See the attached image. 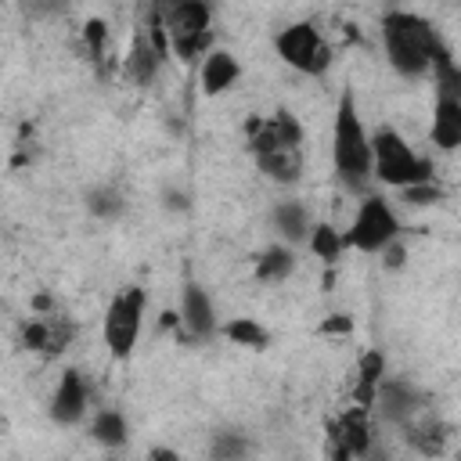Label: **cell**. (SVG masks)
Returning <instances> with one entry per match:
<instances>
[{
    "label": "cell",
    "instance_id": "1",
    "mask_svg": "<svg viewBox=\"0 0 461 461\" xmlns=\"http://www.w3.org/2000/svg\"><path fill=\"white\" fill-rule=\"evenodd\" d=\"M382 43H385L389 65L407 79L425 76L432 68V61L447 50V43L432 29V22L414 11H403V7H393L382 14Z\"/></svg>",
    "mask_w": 461,
    "mask_h": 461
},
{
    "label": "cell",
    "instance_id": "2",
    "mask_svg": "<svg viewBox=\"0 0 461 461\" xmlns=\"http://www.w3.org/2000/svg\"><path fill=\"white\" fill-rule=\"evenodd\" d=\"M331 162H335V173L349 187H360L371 176V140H367V130L360 122V112H357V101H353L349 86L339 94V108H335Z\"/></svg>",
    "mask_w": 461,
    "mask_h": 461
},
{
    "label": "cell",
    "instance_id": "3",
    "mask_svg": "<svg viewBox=\"0 0 461 461\" xmlns=\"http://www.w3.org/2000/svg\"><path fill=\"white\" fill-rule=\"evenodd\" d=\"M371 140V173L389 184V187H414V184H429L432 180V162L425 155H418L396 130L382 126L375 130Z\"/></svg>",
    "mask_w": 461,
    "mask_h": 461
},
{
    "label": "cell",
    "instance_id": "4",
    "mask_svg": "<svg viewBox=\"0 0 461 461\" xmlns=\"http://www.w3.org/2000/svg\"><path fill=\"white\" fill-rule=\"evenodd\" d=\"M162 11V25H166V40L169 50L180 61H194L198 54H205V47L212 43V7L202 0H180V4H158Z\"/></svg>",
    "mask_w": 461,
    "mask_h": 461
},
{
    "label": "cell",
    "instance_id": "5",
    "mask_svg": "<svg viewBox=\"0 0 461 461\" xmlns=\"http://www.w3.org/2000/svg\"><path fill=\"white\" fill-rule=\"evenodd\" d=\"M274 50L303 76H324L331 68V47L313 22H292L274 36Z\"/></svg>",
    "mask_w": 461,
    "mask_h": 461
},
{
    "label": "cell",
    "instance_id": "6",
    "mask_svg": "<svg viewBox=\"0 0 461 461\" xmlns=\"http://www.w3.org/2000/svg\"><path fill=\"white\" fill-rule=\"evenodd\" d=\"M396 238H400V220H396L389 198H382V194H367V198L360 202V209H357L349 230L342 234V241H346L349 249H360V252H367V256L382 252V249H385L389 241H396Z\"/></svg>",
    "mask_w": 461,
    "mask_h": 461
},
{
    "label": "cell",
    "instance_id": "7",
    "mask_svg": "<svg viewBox=\"0 0 461 461\" xmlns=\"http://www.w3.org/2000/svg\"><path fill=\"white\" fill-rule=\"evenodd\" d=\"M144 306H148V292L144 288H126L119 292L108 310H104V346L115 360H126L137 346L140 335V321H144Z\"/></svg>",
    "mask_w": 461,
    "mask_h": 461
},
{
    "label": "cell",
    "instance_id": "8",
    "mask_svg": "<svg viewBox=\"0 0 461 461\" xmlns=\"http://www.w3.org/2000/svg\"><path fill=\"white\" fill-rule=\"evenodd\" d=\"M86 396H90V389H86L83 375H79L76 367H68V371L61 375L58 389H54L50 418H54L58 425H76V421L86 414Z\"/></svg>",
    "mask_w": 461,
    "mask_h": 461
},
{
    "label": "cell",
    "instance_id": "9",
    "mask_svg": "<svg viewBox=\"0 0 461 461\" xmlns=\"http://www.w3.org/2000/svg\"><path fill=\"white\" fill-rule=\"evenodd\" d=\"M375 403H378V414L385 421H396V425H407L418 411H421V393L407 382H378L375 389Z\"/></svg>",
    "mask_w": 461,
    "mask_h": 461
},
{
    "label": "cell",
    "instance_id": "10",
    "mask_svg": "<svg viewBox=\"0 0 461 461\" xmlns=\"http://www.w3.org/2000/svg\"><path fill=\"white\" fill-rule=\"evenodd\" d=\"M180 324H187V331L194 339H209L216 331V310H212V299L202 285L187 281L184 285V299H180Z\"/></svg>",
    "mask_w": 461,
    "mask_h": 461
},
{
    "label": "cell",
    "instance_id": "11",
    "mask_svg": "<svg viewBox=\"0 0 461 461\" xmlns=\"http://www.w3.org/2000/svg\"><path fill=\"white\" fill-rule=\"evenodd\" d=\"M238 76H241V65L230 50H209L202 61V94L220 97L238 83Z\"/></svg>",
    "mask_w": 461,
    "mask_h": 461
},
{
    "label": "cell",
    "instance_id": "12",
    "mask_svg": "<svg viewBox=\"0 0 461 461\" xmlns=\"http://www.w3.org/2000/svg\"><path fill=\"white\" fill-rule=\"evenodd\" d=\"M371 421H367V411L364 407H349L339 425H335V443H342L349 450V457H364L371 454Z\"/></svg>",
    "mask_w": 461,
    "mask_h": 461
},
{
    "label": "cell",
    "instance_id": "13",
    "mask_svg": "<svg viewBox=\"0 0 461 461\" xmlns=\"http://www.w3.org/2000/svg\"><path fill=\"white\" fill-rule=\"evenodd\" d=\"M259 173L270 176L274 184H295L303 176V151L299 148H274L263 155H252Z\"/></svg>",
    "mask_w": 461,
    "mask_h": 461
},
{
    "label": "cell",
    "instance_id": "14",
    "mask_svg": "<svg viewBox=\"0 0 461 461\" xmlns=\"http://www.w3.org/2000/svg\"><path fill=\"white\" fill-rule=\"evenodd\" d=\"M432 140L443 151H454L461 144V101L457 97H439L436 115H432Z\"/></svg>",
    "mask_w": 461,
    "mask_h": 461
},
{
    "label": "cell",
    "instance_id": "15",
    "mask_svg": "<svg viewBox=\"0 0 461 461\" xmlns=\"http://www.w3.org/2000/svg\"><path fill=\"white\" fill-rule=\"evenodd\" d=\"M403 429H407V443H411L418 454H425V457H439L443 447H447V436H450V429H447L443 421H436V418L407 421Z\"/></svg>",
    "mask_w": 461,
    "mask_h": 461
},
{
    "label": "cell",
    "instance_id": "16",
    "mask_svg": "<svg viewBox=\"0 0 461 461\" xmlns=\"http://www.w3.org/2000/svg\"><path fill=\"white\" fill-rule=\"evenodd\" d=\"M382 371H385V357H382L378 349H367V353L360 357L357 389H353V396H357V407L371 411V403H375V389H378V382H382Z\"/></svg>",
    "mask_w": 461,
    "mask_h": 461
},
{
    "label": "cell",
    "instance_id": "17",
    "mask_svg": "<svg viewBox=\"0 0 461 461\" xmlns=\"http://www.w3.org/2000/svg\"><path fill=\"white\" fill-rule=\"evenodd\" d=\"M90 436L101 443V447H126V439H130V425H126V414L122 411H115V407H104V411H97L94 414V421H90Z\"/></svg>",
    "mask_w": 461,
    "mask_h": 461
},
{
    "label": "cell",
    "instance_id": "18",
    "mask_svg": "<svg viewBox=\"0 0 461 461\" xmlns=\"http://www.w3.org/2000/svg\"><path fill=\"white\" fill-rule=\"evenodd\" d=\"M274 227L288 238V241H306V234H310V212H306V205L303 202H277V209H274Z\"/></svg>",
    "mask_w": 461,
    "mask_h": 461
},
{
    "label": "cell",
    "instance_id": "19",
    "mask_svg": "<svg viewBox=\"0 0 461 461\" xmlns=\"http://www.w3.org/2000/svg\"><path fill=\"white\" fill-rule=\"evenodd\" d=\"M158 65H162V58L151 50V43H148V36H144V29H140V32L133 36V50H130V61H126L130 79L140 83V86H148V83L155 79Z\"/></svg>",
    "mask_w": 461,
    "mask_h": 461
},
{
    "label": "cell",
    "instance_id": "20",
    "mask_svg": "<svg viewBox=\"0 0 461 461\" xmlns=\"http://www.w3.org/2000/svg\"><path fill=\"white\" fill-rule=\"evenodd\" d=\"M234 346H245V349H267L270 346V331L252 321V317H230L223 328H220Z\"/></svg>",
    "mask_w": 461,
    "mask_h": 461
},
{
    "label": "cell",
    "instance_id": "21",
    "mask_svg": "<svg viewBox=\"0 0 461 461\" xmlns=\"http://www.w3.org/2000/svg\"><path fill=\"white\" fill-rule=\"evenodd\" d=\"M86 209H90L97 220H115V216H122L126 198H122V191H119L115 184H97V187L86 191Z\"/></svg>",
    "mask_w": 461,
    "mask_h": 461
},
{
    "label": "cell",
    "instance_id": "22",
    "mask_svg": "<svg viewBox=\"0 0 461 461\" xmlns=\"http://www.w3.org/2000/svg\"><path fill=\"white\" fill-rule=\"evenodd\" d=\"M295 267V256L288 245H270L259 259H256V277L259 281H285Z\"/></svg>",
    "mask_w": 461,
    "mask_h": 461
},
{
    "label": "cell",
    "instance_id": "23",
    "mask_svg": "<svg viewBox=\"0 0 461 461\" xmlns=\"http://www.w3.org/2000/svg\"><path fill=\"white\" fill-rule=\"evenodd\" d=\"M306 241H310V249H313V256L317 259H324V263H335L339 256H342V249H346V241H342V234L331 227V223H313L310 227V234H306Z\"/></svg>",
    "mask_w": 461,
    "mask_h": 461
},
{
    "label": "cell",
    "instance_id": "24",
    "mask_svg": "<svg viewBox=\"0 0 461 461\" xmlns=\"http://www.w3.org/2000/svg\"><path fill=\"white\" fill-rule=\"evenodd\" d=\"M209 457L212 461H245L249 457V439L241 432H216Z\"/></svg>",
    "mask_w": 461,
    "mask_h": 461
},
{
    "label": "cell",
    "instance_id": "25",
    "mask_svg": "<svg viewBox=\"0 0 461 461\" xmlns=\"http://www.w3.org/2000/svg\"><path fill=\"white\" fill-rule=\"evenodd\" d=\"M270 122H274V133H277V140H281L285 148H299V144H303V126H299V119H295L288 108H281Z\"/></svg>",
    "mask_w": 461,
    "mask_h": 461
},
{
    "label": "cell",
    "instance_id": "26",
    "mask_svg": "<svg viewBox=\"0 0 461 461\" xmlns=\"http://www.w3.org/2000/svg\"><path fill=\"white\" fill-rule=\"evenodd\" d=\"M83 43L90 50V61H101L104 58V43H108V25L101 18H86L83 25Z\"/></svg>",
    "mask_w": 461,
    "mask_h": 461
},
{
    "label": "cell",
    "instance_id": "27",
    "mask_svg": "<svg viewBox=\"0 0 461 461\" xmlns=\"http://www.w3.org/2000/svg\"><path fill=\"white\" fill-rule=\"evenodd\" d=\"M403 194V202L407 205H414V209H425V205H436V202H443V187L439 184H414V187H403L400 191Z\"/></svg>",
    "mask_w": 461,
    "mask_h": 461
},
{
    "label": "cell",
    "instance_id": "28",
    "mask_svg": "<svg viewBox=\"0 0 461 461\" xmlns=\"http://www.w3.org/2000/svg\"><path fill=\"white\" fill-rule=\"evenodd\" d=\"M378 256H382L385 270H400V267L407 263V245H403V241L396 238V241H389V245H385V249H382Z\"/></svg>",
    "mask_w": 461,
    "mask_h": 461
},
{
    "label": "cell",
    "instance_id": "29",
    "mask_svg": "<svg viewBox=\"0 0 461 461\" xmlns=\"http://www.w3.org/2000/svg\"><path fill=\"white\" fill-rule=\"evenodd\" d=\"M321 331H324V335H349V331H353V321H349L346 313H331V317L321 324Z\"/></svg>",
    "mask_w": 461,
    "mask_h": 461
},
{
    "label": "cell",
    "instance_id": "30",
    "mask_svg": "<svg viewBox=\"0 0 461 461\" xmlns=\"http://www.w3.org/2000/svg\"><path fill=\"white\" fill-rule=\"evenodd\" d=\"M148 461H180V454H176L173 447H151Z\"/></svg>",
    "mask_w": 461,
    "mask_h": 461
},
{
    "label": "cell",
    "instance_id": "31",
    "mask_svg": "<svg viewBox=\"0 0 461 461\" xmlns=\"http://www.w3.org/2000/svg\"><path fill=\"white\" fill-rule=\"evenodd\" d=\"M166 205H169V209H187V194H180V191H166Z\"/></svg>",
    "mask_w": 461,
    "mask_h": 461
},
{
    "label": "cell",
    "instance_id": "32",
    "mask_svg": "<svg viewBox=\"0 0 461 461\" xmlns=\"http://www.w3.org/2000/svg\"><path fill=\"white\" fill-rule=\"evenodd\" d=\"M32 306H36V310H50V299H47V295H36Z\"/></svg>",
    "mask_w": 461,
    "mask_h": 461
},
{
    "label": "cell",
    "instance_id": "33",
    "mask_svg": "<svg viewBox=\"0 0 461 461\" xmlns=\"http://www.w3.org/2000/svg\"><path fill=\"white\" fill-rule=\"evenodd\" d=\"M364 457H367V461H389V457H385L382 450H375V454H364Z\"/></svg>",
    "mask_w": 461,
    "mask_h": 461
},
{
    "label": "cell",
    "instance_id": "34",
    "mask_svg": "<svg viewBox=\"0 0 461 461\" xmlns=\"http://www.w3.org/2000/svg\"><path fill=\"white\" fill-rule=\"evenodd\" d=\"M4 432H7V418H0V436H4Z\"/></svg>",
    "mask_w": 461,
    "mask_h": 461
}]
</instances>
